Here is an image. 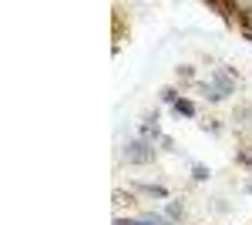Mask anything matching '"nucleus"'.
<instances>
[{
    "label": "nucleus",
    "instance_id": "2",
    "mask_svg": "<svg viewBox=\"0 0 252 225\" xmlns=\"http://www.w3.org/2000/svg\"><path fill=\"white\" fill-rule=\"evenodd\" d=\"M229 91H232V74L229 71H215L212 84H205V97H212V101H222Z\"/></svg>",
    "mask_w": 252,
    "mask_h": 225
},
{
    "label": "nucleus",
    "instance_id": "4",
    "mask_svg": "<svg viewBox=\"0 0 252 225\" xmlns=\"http://www.w3.org/2000/svg\"><path fill=\"white\" fill-rule=\"evenodd\" d=\"M175 111L185 114V118H192V114H195V104H192V101H182V97H178V101H175Z\"/></svg>",
    "mask_w": 252,
    "mask_h": 225
},
{
    "label": "nucleus",
    "instance_id": "1",
    "mask_svg": "<svg viewBox=\"0 0 252 225\" xmlns=\"http://www.w3.org/2000/svg\"><path fill=\"white\" fill-rule=\"evenodd\" d=\"M152 158H155L152 141H145V138L128 141V148H125V161H131V165H145V161H152Z\"/></svg>",
    "mask_w": 252,
    "mask_h": 225
},
{
    "label": "nucleus",
    "instance_id": "3",
    "mask_svg": "<svg viewBox=\"0 0 252 225\" xmlns=\"http://www.w3.org/2000/svg\"><path fill=\"white\" fill-rule=\"evenodd\" d=\"M115 225H168V222H165L161 215H145V219H128V222H125V219H118Z\"/></svg>",
    "mask_w": 252,
    "mask_h": 225
}]
</instances>
